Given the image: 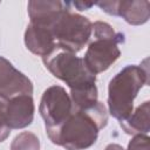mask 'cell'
Returning <instances> with one entry per match:
<instances>
[{
    "mask_svg": "<svg viewBox=\"0 0 150 150\" xmlns=\"http://www.w3.org/2000/svg\"><path fill=\"white\" fill-rule=\"evenodd\" d=\"M149 82L148 66L129 64L116 74L108 88V107L112 117L120 122L131 112L134 100L143 86Z\"/></svg>",
    "mask_w": 150,
    "mask_h": 150,
    "instance_id": "cell-2",
    "label": "cell"
},
{
    "mask_svg": "<svg viewBox=\"0 0 150 150\" xmlns=\"http://www.w3.org/2000/svg\"><path fill=\"white\" fill-rule=\"evenodd\" d=\"M49 28L56 48L76 54L89 41L91 22L88 18L73 13L69 4L64 2L63 8L52 19L43 22H32Z\"/></svg>",
    "mask_w": 150,
    "mask_h": 150,
    "instance_id": "cell-3",
    "label": "cell"
},
{
    "mask_svg": "<svg viewBox=\"0 0 150 150\" xmlns=\"http://www.w3.org/2000/svg\"><path fill=\"white\" fill-rule=\"evenodd\" d=\"M108 114L103 103L87 110L73 112L57 128L46 131L49 139L66 150H84L90 148L97 139L98 131L107 125Z\"/></svg>",
    "mask_w": 150,
    "mask_h": 150,
    "instance_id": "cell-1",
    "label": "cell"
},
{
    "mask_svg": "<svg viewBox=\"0 0 150 150\" xmlns=\"http://www.w3.org/2000/svg\"><path fill=\"white\" fill-rule=\"evenodd\" d=\"M33 117L34 102L30 95H20L6 100V120L11 129H22L28 127L32 123Z\"/></svg>",
    "mask_w": 150,
    "mask_h": 150,
    "instance_id": "cell-9",
    "label": "cell"
},
{
    "mask_svg": "<svg viewBox=\"0 0 150 150\" xmlns=\"http://www.w3.org/2000/svg\"><path fill=\"white\" fill-rule=\"evenodd\" d=\"M104 150H124V149L118 144H109Z\"/></svg>",
    "mask_w": 150,
    "mask_h": 150,
    "instance_id": "cell-16",
    "label": "cell"
},
{
    "mask_svg": "<svg viewBox=\"0 0 150 150\" xmlns=\"http://www.w3.org/2000/svg\"><path fill=\"white\" fill-rule=\"evenodd\" d=\"M70 5L77 7L80 11H84V9L91 7V6L94 5V2H70Z\"/></svg>",
    "mask_w": 150,
    "mask_h": 150,
    "instance_id": "cell-15",
    "label": "cell"
},
{
    "mask_svg": "<svg viewBox=\"0 0 150 150\" xmlns=\"http://www.w3.org/2000/svg\"><path fill=\"white\" fill-rule=\"evenodd\" d=\"M108 14L122 16L130 25H142L148 21L149 1H103L96 4Z\"/></svg>",
    "mask_w": 150,
    "mask_h": 150,
    "instance_id": "cell-8",
    "label": "cell"
},
{
    "mask_svg": "<svg viewBox=\"0 0 150 150\" xmlns=\"http://www.w3.org/2000/svg\"><path fill=\"white\" fill-rule=\"evenodd\" d=\"M128 150H150L148 135H136L130 141Z\"/></svg>",
    "mask_w": 150,
    "mask_h": 150,
    "instance_id": "cell-14",
    "label": "cell"
},
{
    "mask_svg": "<svg viewBox=\"0 0 150 150\" xmlns=\"http://www.w3.org/2000/svg\"><path fill=\"white\" fill-rule=\"evenodd\" d=\"M39 110L48 131L57 128L69 117L73 112V103L64 88L52 86L45 90Z\"/></svg>",
    "mask_w": 150,
    "mask_h": 150,
    "instance_id": "cell-6",
    "label": "cell"
},
{
    "mask_svg": "<svg viewBox=\"0 0 150 150\" xmlns=\"http://www.w3.org/2000/svg\"><path fill=\"white\" fill-rule=\"evenodd\" d=\"M11 150H40L39 138L33 132H21L12 142Z\"/></svg>",
    "mask_w": 150,
    "mask_h": 150,
    "instance_id": "cell-12",
    "label": "cell"
},
{
    "mask_svg": "<svg viewBox=\"0 0 150 150\" xmlns=\"http://www.w3.org/2000/svg\"><path fill=\"white\" fill-rule=\"evenodd\" d=\"M11 132L6 120V100L0 96V142H4Z\"/></svg>",
    "mask_w": 150,
    "mask_h": 150,
    "instance_id": "cell-13",
    "label": "cell"
},
{
    "mask_svg": "<svg viewBox=\"0 0 150 150\" xmlns=\"http://www.w3.org/2000/svg\"><path fill=\"white\" fill-rule=\"evenodd\" d=\"M33 94L30 80L5 57L0 56V96L9 100L20 95Z\"/></svg>",
    "mask_w": 150,
    "mask_h": 150,
    "instance_id": "cell-7",
    "label": "cell"
},
{
    "mask_svg": "<svg viewBox=\"0 0 150 150\" xmlns=\"http://www.w3.org/2000/svg\"><path fill=\"white\" fill-rule=\"evenodd\" d=\"M129 135H148L149 132V101L138 105L125 120L120 122Z\"/></svg>",
    "mask_w": 150,
    "mask_h": 150,
    "instance_id": "cell-11",
    "label": "cell"
},
{
    "mask_svg": "<svg viewBox=\"0 0 150 150\" xmlns=\"http://www.w3.org/2000/svg\"><path fill=\"white\" fill-rule=\"evenodd\" d=\"M124 42V35L117 33L112 27L103 21L91 23V34L88 49L83 61L93 74L107 70L121 55L120 45Z\"/></svg>",
    "mask_w": 150,
    "mask_h": 150,
    "instance_id": "cell-4",
    "label": "cell"
},
{
    "mask_svg": "<svg viewBox=\"0 0 150 150\" xmlns=\"http://www.w3.org/2000/svg\"><path fill=\"white\" fill-rule=\"evenodd\" d=\"M25 43L33 54L42 57L48 56L56 49V45L49 28L32 22L27 26Z\"/></svg>",
    "mask_w": 150,
    "mask_h": 150,
    "instance_id": "cell-10",
    "label": "cell"
},
{
    "mask_svg": "<svg viewBox=\"0 0 150 150\" xmlns=\"http://www.w3.org/2000/svg\"><path fill=\"white\" fill-rule=\"evenodd\" d=\"M42 60L46 68L55 77L63 81L70 88V91H81L96 87V75L87 68L83 59L74 53L56 48Z\"/></svg>",
    "mask_w": 150,
    "mask_h": 150,
    "instance_id": "cell-5",
    "label": "cell"
}]
</instances>
